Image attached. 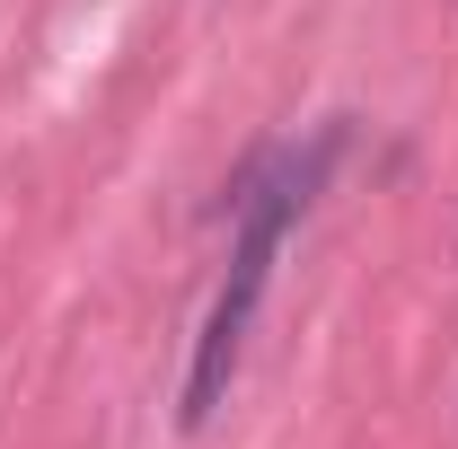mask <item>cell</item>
<instances>
[{"label":"cell","instance_id":"obj_1","mask_svg":"<svg viewBox=\"0 0 458 449\" xmlns=\"http://www.w3.org/2000/svg\"><path fill=\"white\" fill-rule=\"evenodd\" d=\"M327 159H335V132H327L309 159H283V168H274L256 194H247V203H238V238H229L221 300H212V318H203V343H194V370H185V432H203V423L221 414L229 379H238V352H247V326H256V309H265L274 256H283L291 221L309 212V194H318Z\"/></svg>","mask_w":458,"mask_h":449}]
</instances>
